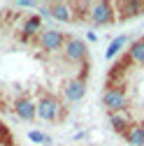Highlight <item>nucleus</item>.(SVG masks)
<instances>
[{
    "mask_svg": "<svg viewBox=\"0 0 144 146\" xmlns=\"http://www.w3.org/2000/svg\"><path fill=\"white\" fill-rule=\"evenodd\" d=\"M61 102L53 93H40V98L35 100V116L42 118V121H61L63 118V111H61Z\"/></svg>",
    "mask_w": 144,
    "mask_h": 146,
    "instance_id": "obj_1",
    "label": "nucleus"
},
{
    "mask_svg": "<svg viewBox=\"0 0 144 146\" xmlns=\"http://www.w3.org/2000/svg\"><path fill=\"white\" fill-rule=\"evenodd\" d=\"M86 19L91 21L93 26H112L116 19V7L107 0H98V3H91L88 5V12H86Z\"/></svg>",
    "mask_w": 144,
    "mask_h": 146,
    "instance_id": "obj_2",
    "label": "nucleus"
},
{
    "mask_svg": "<svg viewBox=\"0 0 144 146\" xmlns=\"http://www.w3.org/2000/svg\"><path fill=\"white\" fill-rule=\"evenodd\" d=\"M61 53H63V58H65L67 63H72V65H84V63H88V46H86V42L79 40V37H67Z\"/></svg>",
    "mask_w": 144,
    "mask_h": 146,
    "instance_id": "obj_3",
    "label": "nucleus"
},
{
    "mask_svg": "<svg viewBox=\"0 0 144 146\" xmlns=\"http://www.w3.org/2000/svg\"><path fill=\"white\" fill-rule=\"evenodd\" d=\"M67 40V35L63 30H53V28H44L37 37V49L42 53H58L63 51V44Z\"/></svg>",
    "mask_w": 144,
    "mask_h": 146,
    "instance_id": "obj_4",
    "label": "nucleus"
},
{
    "mask_svg": "<svg viewBox=\"0 0 144 146\" xmlns=\"http://www.w3.org/2000/svg\"><path fill=\"white\" fill-rule=\"evenodd\" d=\"M102 104L109 114L114 111H125L128 109V95L121 86H107L102 90Z\"/></svg>",
    "mask_w": 144,
    "mask_h": 146,
    "instance_id": "obj_5",
    "label": "nucleus"
},
{
    "mask_svg": "<svg viewBox=\"0 0 144 146\" xmlns=\"http://www.w3.org/2000/svg\"><path fill=\"white\" fill-rule=\"evenodd\" d=\"M84 95H86V81L79 79V77H77V79H70V81L63 86V98H65V102H70V104L81 102Z\"/></svg>",
    "mask_w": 144,
    "mask_h": 146,
    "instance_id": "obj_6",
    "label": "nucleus"
},
{
    "mask_svg": "<svg viewBox=\"0 0 144 146\" xmlns=\"http://www.w3.org/2000/svg\"><path fill=\"white\" fill-rule=\"evenodd\" d=\"M49 16L61 21V23H72L75 21V9H72L70 3L58 0V3H49Z\"/></svg>",
    "mask_w": 144,
    "mask_h": 146,
    "instance_id": "obj_7",
    "label": "nucleus"
},
{
    "mask_svg": "<svg viewBox=\"0 0 144 146\" xmlns=\"http://www.w3.org/2000/svg\"><path fill=\"white\" fill-rule=\"evenodd\" d=\"M40 30H42V19H40V14L26 16L23 23H21V42H30L33 37H40Z\"/></svg>",
    "mask_w": 144,
    "mask_h": 146,
    "instance_id": "obj_8",
    "label": "nucleus"
},
{
    "mask_svg": "<svg viewBox=\"0 0 144 146\" xmlns=\"http://www.w3.org/2000/svg\"><path fill=\"white\" fill-rule=\"evenodd\" d=\"M14 111L21 121H35L37 118L35 116V100L28 98V95H21V98L14 100Z\"/></svg>",
    "mask_w": 144,
    "mask_h": 146,
    "instance_id": "obj_9",
    "label": "nucleus"
},
{
    "mask_svg": "<svg viewBox=\"0 0 144 146\" xmlns=\"http://www.w3.org/2000/svg\"><path fill=\"white\" fill-rule=\"evenodd\" d=\"M139 14H144V3H139V0H125V3L116 5V19L121 21L130 19V16H139Z\"/></svg>",
    "mask_w": 144,
    "mask_h": 146,
    "instance_id": "obj_10",
    "label": "nucleus"
},
{
    "mask_svg": "<svg viewBox=\"0 0 144 146\" xmlns=\"http://www.w3.org/2000/svg\"><path fill=\"white\" fill-rule=\"evenodd\" d=\"M133 116L128 114V109L125 111H114V114H109V125L114 127V132H119V135H125L133 127Z\"/></svg>",
    "mask_w": 144,
    "mask_h": 146,
    "instance_id": "obj_11",
    "label": "nucleus"
},
{
    "mask_svg": "<svg viewBox=\"0 0 144 146\" xmlns=\"http://www.w3.org/2000/svg\"><path fill=\"white\" fill-rule=\"evenodd\" d=\"M123 137L130 146H144V123H133V127Z\"/></svg>",
    "mask_w": 144,
    "mask_h": 146,
    "instance_id": "obj_12",
    "label": "nucleus"
},
{
    "mask_svg": "<svg viewBox=\"0 0 144 146\" xmlns=\"http://www.w3.org/2000/svg\"><path fill=\"white\" fill-rule=\"evenodd\" d=\"M128 60L135 63V65H144V37L142 40H135L128 46Z\"/></svg>",
    "mask_w": 144,
    "mask_h": 146,
    "instance_id": "obj_13",
    "label": "nucleus"
},
{
    "mask_svg": "<svg viewBox=\"0 0 144 146\" xmlns=\"http://www.w3.org/2000/svg\"><path fill=\"white\" fill-rule=\"evenodd\" d=\"M125 44H128V37H125V35H119V37H114V40L109 42V46H107V51H105V58L112 60L114 56H119Z\"/></svg>",
    "mask_w": 144,
    "mask_h": 146,
    "instance_id": "obj_14",
    "label": "nucleus"
},
{
    "mask_svg": "<svg viewBox=\"0 0 144 146\" xmlns=\"http://www.w3.org/2000/svg\"><path fill=\"white\" fill-rule=\"evenodd\" d=\"M28 139H30L33 144L51 146V137H49V135H44V132H40V130H30V132H28Z\"/></svg>",
    "mask_w": 144,
    "mask_h": 146,
    "instance_id": "obj_15",
    "label": "nucleus"
},
{
    "mask_svg": "<svg viewBox=\"0 0 144 146\" xmlns=\"http://www.w3.org/2000/svg\"><path fill=\"white\" fill-rule=\"evenodd\" d=\"M0 141H3L5 146H12V137H9V132H7V127H5L3 121H0Z\"/></svg>",
    "mask_w": 144,
    "mask_h": 146,
    "instance_id": "obj_16",
    "label": "nucleus"
},
{
    "mask_svg": "<svg viewBox=\"0 0 144 146\" xmlns=\"http://www.w3.org/2000/svg\"><path fill=\"white\" fill-rule=\"evenodd\" d=\"M16 5H19V7H35L37 3H33V0H19Z\"/></svg>",
    "mask_w": 144,
    "mask_h": 146,
    "instance_id": "obj_17",
    "label": "nucleus"
},
{
    "mask_svg": "<svg viewBox=\"0 0 144 146\" xmlns=\"http://www.w3.org/2000/svg\"><path fill=\"white\" fill-rule=\"evenodd\" d=\"M86 40H88V42H98V35H95L93 30H88V33H86Z\"/></svg>",
    "mask_w": 144,
    "mask_h": 146,
    "instance_id": "obj_18",
    "label": "nucleus"
},
{
    "mask_svg": "<svg viewBox=\"0 0 144 146\" xmlns=\"http://www.w3.org/2000/svg\"><path fill=\"white\" fill-rule=\"evenodd\" d=\"M0 30H3V16H0Z\"/></svg>",
    "mask_w": 144,
    "mask_h": 146,
    "instance_id": "obj_19",
    "label": "nucleus"
},
{
    "mask_svg": "<svg viewBox=\"0 0 144 146\" xmlns=\"http://www.w3.org/2000/svg\"><path fill=\"white\" fill-rule=\"evenodd\" d=\"M0 109H5V104H3V102H0Z\"/></svg>",
    "mask_w": 144,
    "mask_h": 146,
    "instance_id": "obj_20",
    "label": "nucleus"
}]
</instances>
